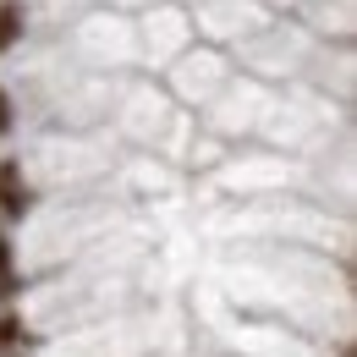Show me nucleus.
Returning <instances> with one entry per match:
<instances>
[{
	"instance_id": "f03ea898",
	"label": "nucleus",
	"mask_w": 357,
	"mask_h": 357,
	"mask_svg": "<svg viewBox=\"0 0 357 357\" xmlns=\"http://www.w3.org/2000/svg\"><path fill=\"white\" fill-rule=\"evenodd\" d=\"M17 39H22V6L17 0H0V55L17 50Z\"/></svg>"
},
{
	"instance_id": "7ed1b4c3",
	"label": "nucleus",
	"mask_w": 357,
	"mask_h": 357,
	"mask_svg": "<svg viewBox=\"0 0 357 357\" xmlns=\"http://www.w3.org/2000/svg\"><path fill=\"white\" fill-rule=\"evenodd\" d=\"M17 335H22V324H17V319H0V347H11Z\"/></svg>"
},
{
	"instance_id": "f257e3e1",
	"label": "nucleus",
	"mask_w": 357,
	"mask_h": 357,
	"mask_svg": "<svg viewBox=\"0 0 357 357\" xmlns=\"http://www.w3.org/2000/svg\"><path fill=\"white\" fill-rule=\"evenodd\" d=\"M0 209L17 220V215H28V192L17 187V160H0Z\"/></svg>"
},
{
	"instance_id": "39448f33",
	"label": "nucleus",
	"mask_w": 357,
	"mask_h": 357,
	"mask_svg": "<svg viewBox=\"0 0 357 357\" xmlns=\"http://www.w3.org/2000/svg\"><path fill=\"white\" fill-rule=\"evenodd\" d=\"M6 264H11V248H6V242H0V269H6Z\"/></svg>"
},
{
	"instance_id": "20e7f679",
	"label": "nucleus",
	"mask_w": 357,
	"mask_h": 357,
	"mask_svg": "<svg viewBox=\"0 0 357 357\" xmlns=\"http://www.w3.org/2000/svg\"><path fill=\"white\" fill-rule=\"evenodd\" d=\"M0 132H11V93L0 89Z\"/></svg>"
}]
</instances>
